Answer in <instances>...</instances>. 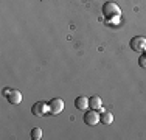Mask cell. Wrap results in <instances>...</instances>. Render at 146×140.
Returning a JSON list of instances; mask_svg holds the SVG:
<instances>
[{"label":"cell","instance_id":"4","mask_svg":"<svg viewBox=\"0 0 146 140\" xmlns=\"http://www.w3.org/2000/svg\"><path fill=\"white\" fill-rule=\"evenodd\" d=\"M31 112H33V115H36V117H44L47 112H50L48 103H45V101H36V103L33 104V107H31Z\"/></svg>","mask_w":146,"mask_h":140},{"label":"cell","instance_id":"3","mask_svg":"<svg viewBox=\"0 0 146 140\" xmlns=\"http://www.w3.org/2000/svg\"><path fill=\"white\" fill-rule=\"evenodd\" d=\"M48 109H50L48 114L59 115L62 111H64V101H62L61 98H53V100L48 101Z\"/></svg>","mask_w":146,"mask_h":140},{"label":"cell","instance_id":"6","mask_svg":"<svg viewBox=\"0 0 146 140\" xmlns=\"http://www.w3.org/2000/svg\"><path fill=\"white\" fill-rule=\"evenodd\" d=\"M129 45H131V48L134 51H141V50H145L146 48V37L143 36H135V37H132L131 42H129Z\"/></svg>","mask_w":146,"mask_h":140},{"label":"cell","instance_id":"10","mask_svg":"<svg viewBox=\"0 0 146 140\" xmlns=\"http://www.w3.org/2000/svg\"><path fill=\"white\" fill-rule=\"evenodd\" d=\"M30 137L33 140H40L42 139V129L40 128H33L31 132H30Z\"/></svg>","mask_w":146,"mask_h":140},{"label":"cell","instance_id":"7","mask_svg":"<svg viewBox=\"0 0 146 140\" xmlns=\"http://www.w3.org/2000/svg\"><path fill=\"white\" fill-rule=\"evenodd\" d=\"M75 106H76V109H79V111H86L89 107V98H86V97H78L75 100Z\"/></svg>","mask_w":146,"mask_h":140},{"label":"cell","instance_id":"11","mask_svg":"<svg viewBox=\"0 0 146 140\" xmlns=\"http://www.w3.org/2000/svg\"><path fill=\"white\" fill-rule=\"evenodd\" d=\"M138 64H140V67L146 69V53H145V55H141L140 58H138Z\"/></svg>","mask_w":146,"mask_h":140},{"label":"cell","instance_id":"9","mask_svg":"<svg viewBox=\"0 0 146 140\" xmlns=\"http://www.w3.org/2000/svg\"><path fill=\"white\" fill-rule=\"evenodd\" d=\"M100 118H101V123H104V125H112L113 123L112 112H103V114L100 115Z\"/></svg>","mask_w":146,"mask_h":140},{"label":"cell","instance_id":"2","mask_svg":"<svg viewBox=\"0 0 146 140\" xmlns=\"http://www.w3.org/2000/svg\"><path fill=\"white\" fill-rule=\"evenodd\" d=\"M101 121L100 118V114L95 109H90V111H84V123L89 126H96Z\"/></svg>","mask_w":146,"mask_h":140},{"label":"cell","instance_id":"8","mask_svg":"<svg viewBox=\"0 0 146 140\" xmlns=\"http://www.w3.org/2000/svg\"><path fill=\"white\" fill-rule=\"evenodd\" d=\"M101 106H103V101H101V98H100L98 95H95V97L89 98V107H90V109L98 111Z\"/></svg>","mask_w":146,"mask_h":140},{"label":"cell","instance_id":"1","mask_svg":"<svg viewBox=\"0 0 146 140\" xmlns=\"http://www.w3.org/2000/svg\"><path fill=\"white\" fill-rule=\"evenodd\" d=\"M120 6L113 2H106L103 5V14L107 17V19H113V17L120 16Z\"/></svg>","mask_w":146,"mask_h":140},{"label":"cell","instance_id":"5","mask_svg":"<svg viewBox=\"0 0 146 140\" xmlns=\"http://www.w3.org/2000/svg\"><path fill=\"white\" fill-rule=\"evenodd\" d=\"M5 97L11 104H19V103H22V100H23L22 93H20L17 89H6L5 90Z\"/></svg>","mask_w":146,"mask_h":140}]
</instances>
